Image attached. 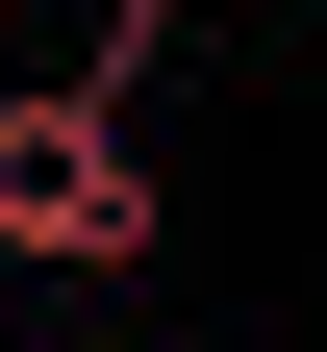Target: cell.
I'll list each match as a JSON object with an SVG mask.
<instances>
[{"mask_svg":"<svg viewBox=\"0 0 327 352\" xmlns=\"http://www.w3.org/2000/svg\"><path fill=\"white\" fill-rule=\"evenodd\" d=\"M151 227L176 201H151V151H126V101L101 76H25V101H0V252H25V277H126Z\"/></svg>","mask_w":327,"mask_h":352,"instance_id":"6da1fadb","label":"cell"}]
</instances>
